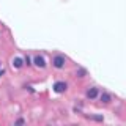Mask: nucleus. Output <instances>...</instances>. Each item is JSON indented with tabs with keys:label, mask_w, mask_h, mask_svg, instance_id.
Masks as SVG:
<instances>
[{
	"label": "nucleus",
	"mask_w": 126,
	"mask_h": 126,
	"mask_svg": "<svg viewBox=\"0 0 126 126\" xmlns=\"http://www.w3.org/2000/svg\"><path fill=\"white\" fill-rule=\"evenodd\" d=\"M54 66L55 68H63L65 66V57H62V55H57V57L54 58Z\"/></svg>",
	"instance_id": "obj_1"
},
{
	"label": "nucleus",
	"mask_w": 126,
	"mask_h": 126,
	"mask_svg": "<svg viewBox=\"0 0 126 126\" xmlns=\"http://www.w3.org/2000/svg\"><path fill=\"white\" fill-rule=\"evenodd\" d=\"M33 62H35V65H36V66H39V68H44V66H46V60L43 57H35Z\"/></svg>",
	"instance_id": "obj_3"
},
{
	"label": "nucleus",
	"mask_w": 126,
	"mask_h": 126,
	"mask_svg": "<svg viewBox=\"0 0 126 126\" xmlns=\"http://www.w3.org/2000/svg\"><path fill=\"white\" fill-rule=\"evenodd\" d=\"M54 90H55L57 93H63V92L66 90V84H65V82H55Z\"/></svg>",
	"instance_id": "obj_2"
},
{
	"label": "nucleus",
	"mask_w": 126,
	"mask_h": 126,
	"mask_svg": "<svg viewBox=\"0 0 126 126\" xmlns=\"http://www.w3.org/2000/svg\"><path fill=\"white\" fill-rule=\"evenodd\" d=\"M101 101H102V102H109V101H110V94H107V93L101 94Z\"/></svg>",
	"instance_id": "obj_6"
},
{
	"label": "nucleus",
	"mask_w": 126,
	"mask_h": 126,
	"mask_svg": "<svg viewBox=\"0 0 126 126\" xmlns=\"http://www.w3.org/2000/svg\"><path fill=\"white\" fill-rule=\"evenodd\" d=\"M13 65H14V68H21V66L24 65V63H22V58H14V62H13Z\"/></svg>",
	"instance_id": "obj_5"
},
{
	"label": "nucleus",
	"mask_w": 126,
	"mask_h": 126,
	"mask_svg": "<svg viewBox=\"0 0 126 126\" xmlns=\"http://www.w3.org/2000/svg\"><path fill=\"white\" fill-rule=\"evenodd\" d=\"M98 93H99V92H98V88H90L88 92H87V96H88L90 99H94V98L98 96Z\"/></svg>",
	"instance_id": "obj_4"
}]
</instances>
